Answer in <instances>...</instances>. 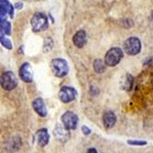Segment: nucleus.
<instances>
[{
    "mask_svg": "<svg viewBox=\"0 0 153 153\" xmlns=\"http://www.w3.org/2000/svg\"><path fill=\"white\" fill-rule=\"evenodd\" d=\"M51 69L55 76L64 77L69 73V66L64 59L57 58L51 62Z\"/></svg>",
    "mask_w": 153,
    "mask_h": 153,
    "instance_id": "f257e3e1",
    "label": "nucleus"
},
{
    "mask_svg": "<svg viewBox=\"0 0 153 153\" xmlns=\"http://www.w3.org/2000/svg\"><path fill=\"white\" fill-rule=\"evenodd\" d=\"M123 58V51L119 48H112L110 49L105 56V63L106 66L114 67L119 63L121 59Z\"/></svg>",
    "mask_w": 153,
    "mask_h": 153,
    "instance_id": "f03ea898",
    "label": "nucleus"
},
{
    "mask_svg": "<svg viewBox=\"0 0 153 153\" xmlns=\"http://www.w3.org/2000/svg\"><path fill=\"white\" fill-rule=\"evenodd\" d=\"M141 50V42L140 40L136 37L128 38L124 43V51L127 54L134 56V55L140 53Z\"/></svg>",
    "mask_w": 153,
    "mask_h": 153,
    "instance_id": "7ed1b4c3",
    "label": "nucleus"
},
{
    "mask_svg": "<svg viewBox=\"0 0 153 153\" xmlns=\"http://www.w3.org/2000/svg\"><path fill=\"white\" fill-rule=\"evenodd\" d=\"M18 85V80L12 72H5L1 76V86L6 91H11Z\"/></svg>",
    "mask_w": 153,
    "mask_h": 153,
    "instance_id": "20e7f679",
    "label": "nucleus"
},
{
    "mask_svg": "<svg viewBox=\"0 0 153 153\" xmlns=\"http://www.w3.org/2000/svg\"><path fill=\"white\" fill-rule=\"evenodd\" d=\"M31 26L34 31L45 30L48 27V19L42 13H36L31 19Z\"/></svg>",
    "mask_w": 153,
    "mask_h": 153,
    "instance_id": "39448f33",
    "label": "nucleus"
},
{
    "mask_svg": "<svg viewBox=\"0 0 153 153\" xmlns=\"http://www.w3.org/2000/svg\"><path fill=\"white\" fill-rule=\"evenodd\" d=\"M78 117L75 115L74 112L71 111H67L62 116V122L63 126L68 129V130H74L77 128L78 125Z\"/></svg>",
    "mask_w": 153,
    "mask_h": 153,
    "instance_id": "423d86ee",
    "label": "nucleus"
},
{
    "mask_svg": "<svg viewBox=\"0 0 153 153\" xmlns=\"http://www.w3.org/2000/svg\"><path fill=\"white\" fill-rule=\"evenodd\" d=\"M76 96L77 91L70 86H62L59 91V98L64 104H68L74 101L76 98Z\"/></svg>",
    "mask_w": 153,
    "mask_h": 153,
    "instance_id": "0eeeda50",
    "label": "nucleus"
},
{
    "mask_svg": "<svg viewBox=\"0 0 153 153\" xmlns=\"http://www.w3.org/2000/svg\"><path fill=\"white\" fill-rule=\"evenodd\" d=\"M19 76L25 82H31L33 81V70L29 62H25L19 69Z\"/></svg>",
    "mask_w": 153,
    "mask_h": 153,
    "instance_id": "6e6552de",
    "label": "nucleus"
},
{
    "mask_svg": "<svg viewBox=\"0 0 153 153\" xmlns=\"http://www.w3.org/2000/svg\"><path fill=\"white\" fill-rule=\"evenodd\" d=\"M32 107L35 110V112L41 117H45L47 116V108L45 105V103L42 98L38 97V98L34 99L32 102Z\"/></svg>",
    "mask_w": 153,
    "mask_h": 153,
    "instance_id": "1a4fd4ad",
    "label": "nucleus"
},
{
    "mask_svg": "<svg viewBox=\"0 0 153 153\" xmlns=\"http://www.w3.org/2000/svg\"><path fill=\"white\" fill-rule=\"evenodd\" d=\"M117 122V117L112 111H105L103 115V123L105 128H111Z\"/></svg>",
    "mask_w": 153,
    "mask_h": 153,
    "instance_id": "9d476101",
    "label": "nucleus"
},
{
    "mask_svg": "<svg viewBox=\"0 0 153 153\" xmlns=\"http://www.w3.org/2000/svg\"><path fill=\"white\" fill-rule=\"evenodd\" d=\"M36 137H37L38 144L40 147H45L50 141V135L48 133L47 128H41V129L38 130Z\"/></svg>",
    "mask_w": 153,
    "mask_h": 153,
    "instance_id": "9b49d317",
    "label": "nucleus"
},
{
    "mask_svg": "<svg viewBox=\"0 0 153 153\" xmlns=\"http://www.w3.org/2000/svg\"><path fill=\"white\" fill-rule=\"evenodd\" d=\"M69 130L63 126V127H61L60 125L54 128V136L57 137V140L62 141V142H65L69 137H70V133L68 132Z\"/></svg>",
    "mask_w": 153,
    "mask_h": 153,
    "instance_id": "f8f14e48",
    "label": "nucleus"
},
{
    "mask_svg": "<svg viewBox=\"0 0 153 153\" xmlns=\"http://www.w3.org/2000/svg\"><path fill=\"white\" fill-rule=\"evenodd\" d=\"M0 6H1V8H0V14H1V19L6 18V14H8V15L13 18L14 15V9L12 5L7 1V0H0Z\"/></svg>",
    "mask_w": 153,
    "mask_h": 153,
    "instance_id": "ddd939ff",
    "label": "nucleus"
},
{
    "mask_svg": "<svg viewBox=\"0 0 153 153\" xmlns=\"http://www.w3.org/2000/svg\"><path fill=\"white\" fill-rule=\"evenodd\" d=\"M74 44L77 48H82L86 43V33L85 30H79L77 31L74 38H73Z\"/></svg>",
    "mask_w": 153,
    "mask_h": 153,
    "instance_id": "4468645a",
    "label": "nucleus"
},
{
    "mask_svg": "<svg viewBox=\"0 0 153 153\" xmlns=\"http://www.w3.org/2000/svg\"><path fill=\"white\" fill-rule=\"evenodd\" d=\"M133 82H134V79L131 74H125L120 82L121 88L125 91H130L133 86Z\"/></svg>",
    "mask_w": 153,
    "mask_h": 153,
    "instance_id": "2eb2a0df",
    "label": "nucleus"
},
{
    "mask_svg": "<svg viewBox=\"0 0 153 153\" xmlns=\"http://www.w3.org/2000/svg\"><path fill=\"white\" fill-rule=\"evenodd\" d=\"M21 146V140L19 137H12L11 140H8L7 144V149L8 151H16L18 150Z\"/></svg>",
    "mask_w": 153,
    "mask_h": 153,
    "instance_id": "dca6fc26",
    "label": "nucleus"
},
{
    "mask_svg": "<svg viewBox=\"0 0 153 153\" xmlns=\"http://www.w3.org/2000/svg\"><path fill=\"white\" fill-rule=\"evenodd\" d=\"M105 65H106V64L104 63L102 60L96 59L94 62V71L97 74H103L105 71Z\"/></svg>",
    "mask_w": 153,
    "mask_h": 153,
    "instance_id": "f3484780",
    "label": "nucleus"
},
{
    "mask_svg": "<svg viewBox=\"0 0 153 153\" xmlns=\"http://www.w3.org/2000/svg\"><path fill=\"white\" fill-rule=\"evenodd\" d=\"M1 32H4L7 35L11 34V24L8 21H1Z\"/></svg>",
    "mask_w": 153,
    "mask_h": 153,
    "instance_id": "a211bd4d",
    "label": "nucleus"
},
{
    "mask_svg": "<svg viewBox=\"0 0 153 153\" xmlns=\"http://www.w3.org/2000/svg\"><path fill=\"white\" fill-rule=\"evenodd\" d=\"M1 43L4 47H6L8 50L12 49V43L11 41L8 39H6L5 37H3V35H1Z\"/></svg>",
    "mask_w": 153,
    "mask_h": 153,
    "instance_id": "6ab92c4d",
    "label": "nucleus"
},
{
    "mask_svg": "<svg viewBox=\"0 0 153 153\" xmlns=\"http://www.w3.org/2000/svg\"><path fill=\"white\" fill-rule=\"evenodd\" d=\"M128 144L132 145V146H145V145H147V141H145V140H128Z\"/></svg>",
    "mask_w": 153,
    "mask_h": 153,
    "instance_id": "aec40b11",
    "label": "nucleus"
},
{
    "mask_svg": "<svg viewBox=\"0 0 153 153\" xmlns=\"http://www.w3.org/2000/svg\"><path fill=\"white\" fill-rule=\"evenodd\" d=\"M82 132L83 135L87 136V135H89L92 131H91V129H90L88 127H86V126H82Z\"/></svg>",
    "mask_w": 153,
    "mask_h": 153,
    "instance_id": "412c9836",
    "label": "nucleus"
},
{
    "mask_svg": "<svg viewBox=\"0 0 153 153\" xmlns=\"http://www.w3.org/2000/svg\"><path fill=\"white\" fill-rule=\"evenodd\" d=\"M86 153H97V150L95 149H94V148H90V149H87Z\"/></svg>",
    "mask_w": 153,
    "mask_h": 153,
    "instance_id": "4be33fe9",
    "label": "nucleus"
},
{
    "mask_svg": "<svg viewBox=\"0 0 153 153\" xmlns=\"http://www.w3.org/2000/svg\"><path fill=\"white\" fill-rule=\"evenodd\" d=\"M22 6H23L22 3H17V4H16V7H17L18 9H20V8L22 7Z\"/></svg>",
    "mask_w": 153,
    "mask_h": 153,
    "instance_id": "5701e85b",
    "label": "nucleus"
}]
</instances>
